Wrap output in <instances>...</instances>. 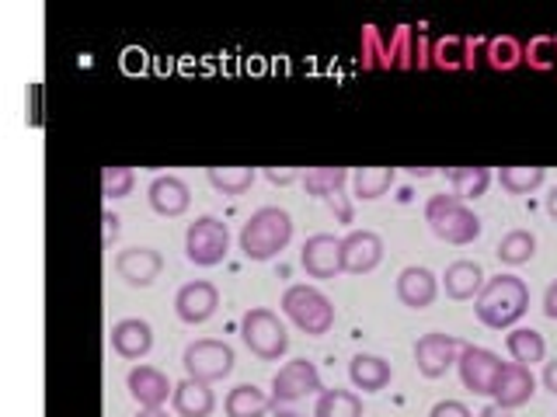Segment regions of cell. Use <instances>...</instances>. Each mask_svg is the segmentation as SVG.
Segmentation results:
<instances>
[{
	"mask_svg": "<svg viewBox=\"0 0 557 417\" xmlns=\"http://www.w3.org/2000/svg\"><path fill=\"white\" fill-rule=\"evenodd\" d=\"M527 309H530V286L512 271H498L495 278H487L474 300L478 320L492 330H512L527 317Z\"/></svg>",
	"mask_w": 557,
	"mask_h": 417,
	"instance_id": "6da1fadb",
	"label": "cell"
},
{
	"mask_svg": "<svg viewBox=\"0 0 557 417\" xmlns=\"http://www.w3.org/2000/svg\"><path fill=\"white\" fill-rule=\"evenodd\" d=\"M324 390L318 365L310 358H289L283 369L272 376V414L275 417H313V410H304L310 396Z\"/></svg>",
	"mask_w": 557,
	"mask_h": 417,
	"instance_id": "7a4b0ae2",
	"label": "cell"
},
{
	"mask_svg": "<svg viewBox=\"0 0 557 417\" xmlns=\"http://www.w3.org/2000/svg\"><path fill=\"white\" fill-rule=\"evenodd\" d=\"M293 240V216L283 205H261L248 216V223L240 226V251L251 261H272L275 254L286 251V243Z\"/></svg>",
	"mask_w": 557,
	"mask_h": 417,
	"instance_id": "3957f363",
	"label": "cell"
},
{
	"mask_svg": "<svg viewBox=\"0 0 557 417\" xmlns=\"http://www.w3.org/2000/svg\"><path fill=\"white\" fill-rule=\"evenodd\" d=\"M425 223L435 237L453 243V248H467V243H474L481 237V216L457 195H446V191L429 195Z\"/></svg>",
	"mask_w": 557,
	"mask_h": 417,
	"instance_id": "277c9868",
	"label": "cell"
},
{
	"mask_svg": "<svg viewBox=\"0 0 557 417\" xmlns=\"http://www.w3.org/2000/svg\"><path fill=\"white\" fill-rule=\"evenodd\" d=\"M278 306H283L286 320H293L310 338H321V334H327L331 327H335V303H331L327 292H321L318 286L293 282L283 292Z\"/></svg>",
	"mask_w": 557,
	"mask_h": 417,
	"instance_id": "5b68a950",
	"label": "cell"
},
{
	"mask_svg": "<svg viewBox=\"0 0 557 417\" xmlns=\"http://www.w3.org/2000/svg\"><path fill=\"white\" fill-rule=\"evenodd\" d=\"M240 338H244V344L251 348V355L265 358V362H278L286 355V348H289L286 320L269 306H251L248 313H244V317H240Z\"/></svg>",
	"mask_w": 557,
	"mask_h": 417,
	"instance_id": "8992f818",
	"label": "cell"
},
{
	"mask_svg": "<svg viewBox=\"0 0 557 417\" xmlns=\"http://www.w3.org/2000/svg\"><path fill=\"white\" fill-rule=\"evenodd\" d=\"M231 251V230H226V223L213 213H202L188 223L185 230V254L191 265L199 268H213L226 257Z\"/></svg>",
	"mask_w": 557,
	"mask_h": 417,
	"instance_id": "52a82bcc",
	"label": "cell"
},
{
	"mask_svg": "<svg viewBox=\"0 0 557 417\" xmlns=\"http://www.w3.org/2000/svg\"><path fill=\"white\" fill-rule=\"evenodd\" d=\"M182 365H185V376L216 382L234 372V348L216 338H199L182 352Z\"/></svg>",
	"mask_w": 557,
	"mask_h": 417,
	"instance_id": "ba28073f",
	"label": "cell"
},
{
	"mask_svg": "<svg viewBox=\"0 0 557 417\" xmlns=\"http://www.w3.org/2000/svg\"><path fill=\"white\" fill-rule=\"evenodd\" d=\"M300 181L313 199L331 205V213L338 216V223H352V202L345 199V185L352 181V170L348 167H313Z\"/></svg>",
	"mask_w": 557,
	"mask_h": 417,
	"instance_id": "9c48e42d",
	"label": "cell"
},
{
	"mask_svg": "<svg viewBox=\"0 0 557 417\" xmlns=\"http://www.w3.org/2000/svg\"><path fill=\"white\" fill-rule=\"evenodd\" d=\"M460 348L463 344L453 334H443V330H429V334H422V338L414 341V365H418V372H422L425 379L446 376L453 365H457Z\"/></svg>",
	"mask_w": 557,
	"mask_h": 417,
	"instance_id": "30bf717a",
	"label": "cell"
},
{
	"mask_svg": "<svg viewBox=\"0 0 557 417\" xmlns=\"http://www.w3.org/2000/svg\"><path fill=\"white\" fill-rule=\"evenodd\" d=\"M502 365L505 362L492 352V348H481V344H463L460 358H457L460 382L470 393H478V396H492L495 376H498Z\"/></svg>",
	"mask_w": 557,
	"mask_h": 417,
	"instance_id": "8fae6325",
	"label": "cell"
},
{
	"mask_svg": "<svg viewBox=\"0 0 557 417\" xmlns=\"http://www.w3.org/2000/svg\"><path fill=\"white\" fill-rule=\"evenodd\" d=\"M536 393V376L530 365H519V362H505L498 376H495V387H492V404H498L502 410H516L522 404H530Z\"/></svg>",
	"mask_w": 557,
	"mask_h": 417,
	"instance_id": "7c38bea8",
	"label": "cell"
},
{
	"mask_svg": "<svg viewBox=\"0 0 557 417\" xmlns=\"http://www.w3.org/2000/svg\"><path fill=\"white\" fill-rule=\"evenodd\" d=\"M220 306V289L206 278H196V282H185L178 292H174V313L185 324H206Z\"/></svg>",
	"mask_w": 557,
	"mask_h": 417,
	"instance_id": "4fadbf2b",
	"label": "cell"
},
{
	"mask_svg": "<svg viewBox=\"0 0 557 417\" xmlns=\"http://www.w3.org/2000/svg\"><path fill=\"white\" fill-rule=\"evenodd\" d=\"M383 261V237L376 230H352L342 237V271L366 275Z\"/></svg>",
	"mask_w": 557,
	"mask_h": 417,
	"instance_id": "5bb4252c",
	"label": "cell"
},
{
	"mask_svg": "<svg viewBox=\"0 0 557 417\" xmlns=\"http://www.w3.org/2000/svg\"><path fill=\"white\" fill-rule=\"evenodd\" d=\"M115 271L126 286L147 289L157 282V275L164 271V257L153 248H126V251L115 254Z\"/></svg>",
	"mask_w": 557,
	"mask_h": 417,
	"instance_id": "9a60e30c",
	"label": "cell"
},
{
	"mask_svg": "<svg viewBox=\"0 0 557 417\" xmlns=\"http://www.w3.org/2000/svg\"><path fill=\"white\" fill-rule=\"evenodd\" d=\"M300 265L310 278H335L342 271V237L313 233L300 251Z\"/></svg>",
	"mask_w": 557,
	"mask_h": 417,
	"instance_id": "2e32d148",
	"label": "cell"
},
{
	"mask_svg": "<svg viewBox=\"0 0 557 417\" xmlns=\"http://www.w3.org/2000/svg\"><path fill=\"white\" fill-rule=\"evenodd\" d=\"M440 295V275L425 265H408L397 275V300L411 309H425Z\"/></svg>",
	"mask_w": 557,
	"mask_h": 417,
	"instance_id": "e0dca14e",
	"label": "cell"
},
{
	"mask_svg": "<svg viewBox=\"0 0 557 417\" xmlns=\"http://www.w3.org/2000/svg\"><path fill=\"white\" fill-rule=\"evenodd\" d=\"M126 387L139 407H164L174 393V382L157 365H136V369H129Z\"/></svg>",
	"mask_w": 557,
	"mask_h": 417,
	"instance_id": "ac0fdd59",
	"label": "cell"
},
{
	"mask_svg": "<svg viewBox=\"0 0 557 417\" xmlns=\"http://www.w3.org/2000/svg\"><path fill=\"white\" fill-rule=\"evenodd\" d=\"M147 199L150 208L161 216H182L185 208L191 205V188L178 174H157V178L147 185Z\"/></svg>",
	"mask_w": 557,
	"mask_h": 417,
	"instance_id": "d6986e66",
	"label": "cell"
},
{
	"mask_svg": "<svg viewBox=\"0 0 557 417\" xmlns=\"http://www.w3.org/2000/svg\"><path fill=\"white\" fill-rule=\"evenodd\" d=\"M171 407H174V414H178V417H209V414L216 410L213 382H202V379L185 376L182 382H174Z\"/></svg>",
	"mask_w": 557,
	"mask_h": 417,
	"instance_id": "ffe728a7",
	"label": "cell"
},
{
	"mask_svg": "<svg viewBox=\"0 0 557 417\" xmlns=\"http://www.w3.org/2000/svg\"><path fill=\"white\" fill-rule=\"evenodd\" d=\"M112 348H115L119 358H129V362L150 355L153 327L147 320H139V317H122V320L112 324Z\"/></svg>",
	"mask_w": 557,
	"mask_h": 417,
	"instance_id": "44dd1931",
	"label": "cell"
},
{
	"mask_svg": "<svg viewBox=\"0 0 557 417\" xmlns=\"http://www.w3.org/2000/svg\"><path fill=\"white\" fill-rule=\"evenodd\" d=\"M484 282H487L484 268L470 257H460V261H453V265H446V275L440 278V286L446 289L449 300H478Z\"/></svg>",
	"mask_w": 557,
	"mask_h": 417,
	"instance_id": "7402d4cb",
	"label": "cell"
},
{
	"mask_svg": "<svg viewBox=\"0 0 557 417\" xmlns=\"http://www.w3.org/2000/svg\"><path fill=\"white\" fill-rule=\"evenodd\" d=\"M348 379H352V387L362 393H380V390L391 387L394 369H391L387 358L359 352V355H352V362H348Z\"/></svg>",
	"mask_w": 557,
	"mask_h": 417,
	"instance_id": "603a6c76",
	"label": "cell"
},
{
	"mask_svg": "<svg viewBox=\"0 0 557 417\" xmlns=\"http://www.w3.org/2000/svg\"><path fill=\"white\" fill-rule=\"evenodd\" d=\"M226 417H265L272 410V393L258 390L255 382H240L223 400Z\"/></svg>",
	"mask_w": 557,
	"mask_h": 417,
	"instance_id": "cb8c5ba5",
	"label": "cell"
},
{
	"mask_svg": "<svg viewBox=\"0 0 557 417\" xmlns=\"http://www.w3.org/2000/svg\"><path fill=\"white\" fill-rule=\"evenodd\" d=\"M505 352L512 355V362L530 365V369H533L536 362L547 358V341L533 327H512L509 334H505Z\"/></svg>",
	"mask_w": 557,
	"mask_h": 417,
	"instance_id": "d4e9b609",
	"label": "cell"
},
{
	"mask_svg": "<svg viewBox=\"0 0 557 417\" xmlns=\"http://www.w3.org/2000/svg\"><path fill=\"white\" fill-rule=\"evenodd\" d=\"M313 417H362V396L352 390H321L313 396Z\"/></svg>",
	"mask_w": 557,
	"mask_h": 417,
	"instance_id": "484cf974",
	"label": "cell"
},
{
	"mask_svg": "<svg viewBox=\"0 0 557 417\" xmlns=\"http://www.w3.org/2000/svg\"><path fill=\"white\" fill-rule=\"evenodd\" d=\"M446 178L453 181V195H457L460 202H474L481 199L487 185H492V170L487 167H449Z\"/></svg>",
	"mask_w": 557,
	"mask_h": 417,
	"instance_id": "4316f807",
	"label": "cell"
},
{
	"mask_svg": "<svg viewBox=\"0 0 557 417\" xmlns=\"http://www.w3.org/2000/svg\"><path fill=\"white\" fill-rule=\"evenodd\" d=\"M498 261L502 265H509V268H519V265H527V261H533L536 254V233L533 230H509L502 240H498Z\"/></svg>",
	"mask_w": 557,
	"mask_h": 417,
	"instance_id": "83f0119b",
	"label": "cell"
},
{
	"mask_svg": "<svg viewBox=\"0 0 557 417\" xmlns=\"http://www.w3.org/2000/svg\"><path fill=\"white\" fill-rule=\"evenodd\" d=\"M394 167H359L352 170V191L359 202H373L380 195H387L394 185Z\"/></svg>",
	"mask_w": 557,
	"mask_h": 417,
	"instance_id": "f1b7e54d",
	"label": "cell"
},
{
	"mask_svg": "<svg viewBox=\"0 0 557 417\" xmlns=\"http://www.w3.org/2000/svg\"><path fill=\"white\" fill-rule=\"evenodd\" d=\"M498 181L505 191H512V195H530V191H536L547 181V170L536 164H512L498 170Z\"/></svg>",
	"mask_w": 557,
	"mask_h": 417,
	"instance_id": "f546056e",
	"label": "cell"
},
{
	"mask_svg": "<svg viewBox=\"0 0 557 417\" xmlns=\"http://www.w3.org/2000/svg\"><path fill=\"white\" fill-rule=\"evenodd\" d=\"M206 178L216 191H223V195H244V191L255 185L258 174L255 167H209Z\"/></svg>",
	"mask_w": 557,
	"mask_h": 417,
	"instance_id": "4dcf8cb0",
	"label": "cell"
},
{
	"mask_svg": "<svg viewBox=\"0 0 557 417\" xmlns=\"http://www.w3.org/2000/svg\"><path fill=\"white\" fill-rule=\"evenodd\" d=\"M136 185V170L126 167V164H109L101 170V191L109 199H126Z\"/></svg>",
	"mask_w": 557,
	"mask_h": 417,
	"instance_id": "1f68e13d",
	"label": "cell"
},
{
	"mask_svg": "<svg viewBox=\"0 0 557 417\" xmlns=\"http://www.w3.org/2000/svg\"><path fill=\"white\" fill-rule=\"evenodd\" d=\"M429 417H474V414H470V407L463 404V400L446 396V400H440V404H432Z\"/></svg>",
	"mask_w": 557,
	"mask_h": 417,
	"instance_id": "d6a6232c",
	"label": "cell"
},
{
	"mask_svg": "<svg viewBox=\"0 0 557 417\" xmlns=\"http://www.w3.org/2000/svg\"><path fill=\"white\" fill-rule=\"evenodd\" d=\"M265 178L272 181V185H289V181H296V178H304L300 170H293V167H265Z\"/></svg>",
	"mask_w": 557,
	"mask_h": 417,
	"instance_id": "836d02e7",
	"label": "cell"
},
{
	"mask_svg": "<svg viewBox=\"0 0 557 417\" xmlns=\"http://www.w3.org/2000/svg\"><path fill=\"white\" fill-rule=\"evenodd\" d=\"M540 382H544V390H550L557 396V358L544 362V372H540Z\"/></svg>",
	"mask_w": 557,
	"mask_h": 417,
	"instance_id": "e575fe53",
	"label": "cell"
},
{
	"mask_svg": "<svg viewBox=\"0 0 557 417\" xmlns=\"http://www.w3.org/2000/svg\"><path fill=\"white\" fill-rule=\"evenodd\" d=\"M544 313H547L550 320H557V278L544 289Z\"/></svg>",
	"mask_w": 557,
	"mask_h": 417,
	"instance_id": "d590c367",
	"label": "cell"
},
{
	"mask_svg": "<svg viewBox=\"0 0 557 417\" xmlns=\"http://www.w3.org/2000/svg\"><path fill=\"white\" fill-rule=\"evenodd\" d=\"M104 243H112L115 237H119V216L112 213V208H104Z\"/></svg>",
	"mask_w": 557,
	"mask_h": 417,
	"instance_id": "8d00e7d4",
	"label": "cell"
},
{
	"mask_svg": "<svg viewBox=\"0 0 557 417\" xmlns=\"http://www.w3.org/2000/svg\"><path fill=\"white\" fill-rule=\"evenodd\" d=\"M544 208H547V216H550V219L557 223V185H554V188L547 191V199H544Z\"/></svg>",
	"mask_w": 557,
	"mask_h": 417,
	"instance_id": "74e56055",
	"label": "cell"
},
{
	"mask_svg": "<svg viewBox=\"0 0 557 417\" xmlns=\"http://www.w3.org/2000/svg\"><path fill=\"white\" fill-rule=\"evenodd\" d=\"M136 417H171L164 407H139V414Z\"/></svg>",
	"mask_w": 557,
	"mask_h": 417,
	"instance_id": "f35d334b",
	"label": "cell"
},
{
	"mask_svg": "<svg viewBox=\"0 0 557 417\" xmlns=\"http://www.w3.org/2000/svg\"><path fill=\"white\" fill-rule=\"evenodd\" d=\"M502 414H505V410H502L498 404H487V407L481 410V417H502Z\"/></svg>",
	"mask_w": 557,
	"mask_h": 417,
	"instance_id": "ab89813d",
	"label": "cell"
},
{
	"mask_svg": "<svg viewBox=\"0 0 557 417\" xmlns=\"http://www.w3.org/2000/svg\"><path fill=\"white\" fill-rule=\"evenodd\" d=\"M502 417H509V414H502Z\"/></svg>",
	"mask_w": 557,
	"mask_h": 417,
	"instance_id": "60d3db41",
	"label": "cell"
}]
</instances>
